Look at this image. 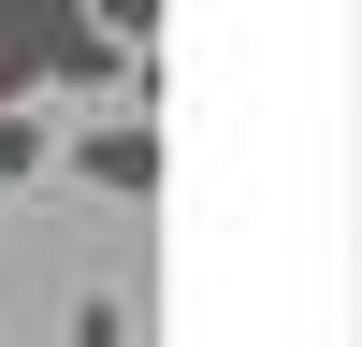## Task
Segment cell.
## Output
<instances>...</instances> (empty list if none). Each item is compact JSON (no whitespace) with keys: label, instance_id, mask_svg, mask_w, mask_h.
<instances>
[{"label":"cell","instance_id":"277c9868","mask_svg":"<svg viewBox=\"0 0 362 347\" xmlns=\"http://www.w3.org/2000/svg\"><path fill=\"white\" fill-rule=\"evenodd\" d=\"M73 347H131V304H87V318H73Z\"/></svg>","mask_w":362,"mask_h":347},{"label":"cell","instance_id":"7a4b0ae2","mask_svg":"<svg viewBox=\"0 0 362 347\" xmlns=\"http://www.w3.org/2000/svg\"><path fill=\"white\" fill-rule=\"evenodd\" d=\"M44 159H58V130H44L29 102H0V174H44Z\"/></svg>","mask_w":362,"mask_h":347},{"label":"cell","instance_id":"3957f363","mask_svg":"<svg viewBox=\"0 0 362 347\" xmlns=\"http://www.w3.org/2000/svg\"><path fill=\"white\" fill-rule=\"evenodd\" d=\"M87 15H102L116 44H145V29H160V0H87Z\"/></svg>","mask_w":362,"mask_h":347},{"label":"cell","instance_id":"6da1fadb","mask_svg":"<svg viewBox=\"0 0 362 347\" xmlns=\"http://www.w3.org/2000/svg\"><path fill=\"white\" fill-rule=\"evenodd\" d=\"M73 174L102 202H160V116H102V130H73Z\"/></svg>","mask_w":362,"mask_h":347}]
</instances>
